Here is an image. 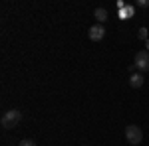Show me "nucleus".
Masks as SVG:
<instances>
[{
    "label": "nucleus",
    "mask_w": 149,
    "mask_h": 146,
    "mask_svg": "<svg viewBox=\"0 0 149 146\" xmlns=\"http://www.w3.org/2000/svg\"><path fill=\"white\" fill-rule=\"evenodd\" d=\"M22 121V112L18 111V109H10V111H6L2 114V119H0V124L4 126V128H16L18 124Z\"/></svg>",
    "instance_id": "nucleus-1"
},
{
    "label": "nucleus",
    "mask_w": 149,
    "mask_h": 146,
    "mask_svg": "<svg viewBox=\"0 0 149 146\" xmlns=\"http://www.w3.org/2000/svg\"><path fill=\"white\" fill-rule=\"evenodd\" d=\"M137 38L141 40V42H147V28H139Z\"/></svg>",
    "instance_id": "nucleus-8"
},
{
    "label": "nucleus",
    "mask_w": 149,
    "mask_h": 146,
    "mask_svg": "<svg viewBox=\"0 0 149 146\" xmlns=\"http://www.w3.org/2000/svg\"><path fill=\"white\" fill-rule=\"evenodd\" d=\"M135 67L139 69V73L149 71V51H147V49H143V51H137V53H135Z\"/></svg>",
    "instance_id": "nucleus-3"
},
{
    "label": "nucleus",
    "mask_w": 149,
    "mask_h": 146,
    "mask_svg": "<svg viewBox=\"0 0 149 146\" xmlns=\"http://www.w3.org/2000/svg\"><path fill=\"white\" fill-rule=\"evenodd\" d=\"M84 146H88V144H84Z\"/></svg>",
    "instance_id": "nucleus-13"
},
{
    "label": "nucleus",
    "mask_w": 149,
    "mask_h": 146,
    "mask_svg": "<svg viewBox=\"0 0 149 146\" xmlns=\"http://www.w3.org/2000/svg\"><path fill=\"white\" fill-rule=\"evenodd\" d=\"M143 83H145V79H143L141 73H133V75H129V85H131L133 89H141Z\"/></svg>",
    "instance_id": "nucleus-5"
},
{
    "label": "nucleus",
    "mask_w": 149,
    "mask_h": 146,
    "mask_svg": "<svg viewBox=\"0 0 149 146\" xmlns=\"http://www.w3.org/2000/svg\"><path fill=\"white\" fill-rule=\"evenodd\" d=\"M125 140L129 142V144L137 146L143 142V132H141V128H139L137 124H129V126H125Z\"/></svg>",
    "instance_id": "nucleus-2"
},
{
    "label": "nucleus",
    "mask_w": 149,
    "mask_h": 146,
    "mask_svg": "<svg viewBox=\"0 0 149 146\" xmlns=\"http://www.w3.org/2000/svg\"><path fill=\"white\" fill-rule=\"evenodd\" d=\"M139 8H149V0H137Z\"/></svg>",
    "instance_id": "nucleus-10"
},
{
    "label": "nucleus",
    "mask_w": 149,
    "mask_h": 146,
    "mask_svg": "<svg viewBox=\"0 0 149 146\" xmlns=\"http://www.w3.org/2000/svg\"><path fill=\"white\" fill-rule=\"evenodd\" d=\"M88 36H90L92 42H102L103 38H105V28H103V24H95V26H92L90 32H88Z\"/></svg>",
    "instance_id": "nucleus-4"
},
{
    "label": "nucleus",
    "mask_w": 149,
    "mask_h": 146,
    "mask_svg": "<svg viewBox=\"0 0 149 146\" xmlns=\"http://www.w3.org/2000/svg\"><path fill=\"white\" fill-rule=\"evenodd\" d=\"M93 16H95V20L100 24H103V22H107V16H109V14H107L105 8H95V10H93Z\"/></svg>",
    "instance_id": "nucleus-7"
},
{
    "label": "nucleus",
    "mask_w": 149,
    "mask_h": 146,
    "mask_svg": "<svg viewBox=\"0 0 149 146\" xmlns=\"http://www.w3.org/2000/svg\"><path fill=\"white\" fill-rule=\"evenodd\" d=\"M135 69H137V67H135V63H133V65H129V73L133 75V73H135Z\"/></svg>",
    "instance_id": "nucleus-11"
},
{
    "label": "nucleus",
    "mask_w": 149,
    "mask_h": 146,
    "mask_svg": "<svg viewBox=\"0 0 149 146\" xmlns=\"http://www.w3.org/2000/svg\"><path fill=\"white\" fill-rule=\"evenodd\" d=\"M145 47H147V51H149V40H147V42H145Z\"/></svg>",
    "instance_id": "nucleus-12"
},
{
    "label": "nucleus",
    "mask_w": 149,
    "mask_h": 146,
    "mask_svg": "<svg viewBox=\"0 0 149 146\" xmlns=\"http://www.w3.org/2000/svg\"><path fill=\"white\" fill-rule=\"evenodd\" d=\"M131 16H135V8L129 6V4H125V8L119 10V18H121V20H129Z\"/></svg>",
    "instance_id": "nucleus-6"
},
{
    "label": "nucleus",
    "mask_w": 149,
    "mask_h": 146,
    "mask_svg": "<svg viewBox=\"0 0 149 146\" xmlns=\"http://www.w3.org/2000/svg\"><path fill=\"white\" fill-rule=\"evenodd\" d=\"M18 146H36V142L32 140V138H24V140H20Z\"/></svg>",
    "instance_id": "nucleus-9"
}]
</instances>
